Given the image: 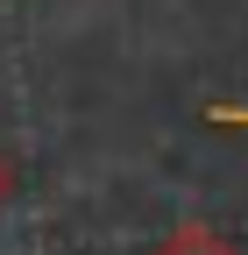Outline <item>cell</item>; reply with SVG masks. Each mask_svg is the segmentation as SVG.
<instances>
[{
  "label": "cell",
  "mask_w": 248,
  "mask_h": 255,
  "mask_svg": "<svg viewBox=\"0 0 248 255\" xmlns=\"http://www.w3.org/2000/svg\"><path fill=\"white\" fill-rule=\"evenodd\" d=\"M156 255H241V248H234L227 234H213V227H177Z\"/></svg>",
  "instance_id": "6da1fadb"
},
{
  "label": "cell",
  "mask_w": 248,
  "mask_h": 255,
  "mask_svg": "<svg viewBox=\"0 0 248 255\" xmlns=\"http://www.w3.org/2000/svg\"><path fill=\"white\" fill-rule=\"evenodd\" d=\"M206 121H213V128H248V107H227V100H220V107H206Z\"/></svg>",
  "instance_id": "7a4b0ae2"
},
{
  "label": "cell",
  "mask_w": 248,
  "mask_h": 255,
  "mask_svg": "<svg viewBox=\"0 0 248 255\" xmlns=\"http://www.w3.org/2000/svg\"><path fill=\"white\" fill-rule=\"evenodd\" d=\"M14 199V163H7V149H0V206Z\"/></svg>",
  "instance_id": "3957f363"
}]
</instances>
